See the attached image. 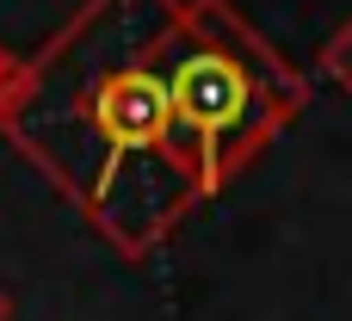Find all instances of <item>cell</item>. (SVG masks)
<instances>
[{"label":"cell","instance_id":"cell-2","mask_svg":"<svg viewBox=\"0 0 352 321\" xmlns=\"http://www.w3.org/2000/svg\"><path fill=\"white\" fill-rule=\"evenodd\" d=\"M167 93L179 111V130L198 142H223L254 118V80L229 49L210 43H186L167 49Z\"/></svg>","mask_w":352,"mask_h":321},{"label":"cell","instance_id":"cell-3","mask_svg":"<svg viewBox=\"0 0 352 321\" xmlns=\"http://www.w3.org/2000/svg\"><path fill=\"white\" fill-rule=\"evenodd\" d=\"M0 321H6V297H0Z\"/></svg>","mask_w":352,"mask_h":321},{"label":"cell","instance_id":"cell-1","mask_svg":"<svg viewBox=\"0 0 352 321\" xmlns=\"http://www.w3.org/2000/svg\"><path fill=\"white\" fill-rule=\"evenodd\" d=\"M6 124L43 161L62 155V142L80 148V161L62 179L74 186L80 204H93V217L111 235H124V198H136V241L148 235V210H142V192H136L130 167L161 161L173 179H186V161H179L186 130H179V111H173V93H167L161 43H155V56H136V49L99 56L87 19L62 37V49L43 68H31Z\"/></svg>","mask_w":352,"mask_h":321}]
</instances>
